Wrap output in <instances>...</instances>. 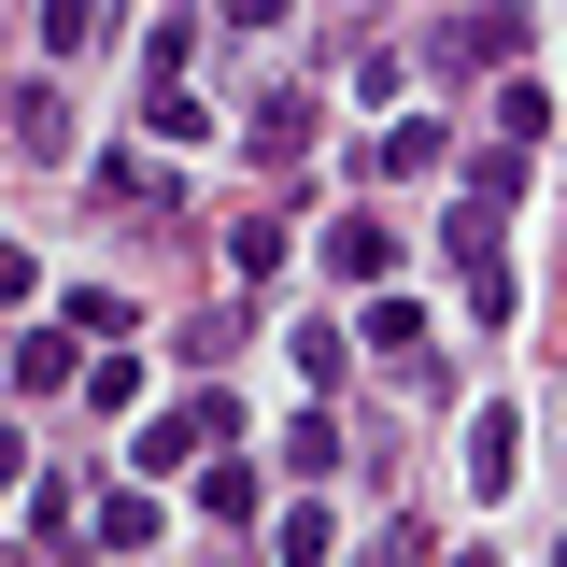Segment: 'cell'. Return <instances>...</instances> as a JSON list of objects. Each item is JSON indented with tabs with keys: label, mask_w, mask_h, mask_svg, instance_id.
<instances>
[{
	"label": "cell",
	"mask_w": 567,
	"mask_h": 567,
	"mask_svg": "<svg viewBox=\"0 0 567 567\" xmlns=\"http://www.w3.org/2000/svg\"><path fill=\"white\" fill-rule=\"evenodd\" d=\"M213 440H241V398H213V383H199L185 412H156V425L128 440V468H142V483H171V468H199Z\"/></svg>",
	"instance_id": "cell-1"
},
{
	"label": "cell",
	"mask_w": 567,
	"mask_h": 567,
	"mask_svg": "<svg viewBox=\"0 0 567 567\" xmlns=\"http://www.w3.org/2000/svg\"><path fill=\"white\" fill-rule=\"evenodd\" d=\"M354 341L383 354V383L398 398H440V327H425V298H369V327Z\"/></svg>",
	"instance_id": "cell-2"
},
{
	"label": "cell",
	"mask_w": 567,
	"mask_h": 567,
	"mask_svg": "<svg viewBox=\"0 0 567 567\" xmlns=\"http://www.w3.org/2000/svg\"><path fill=\"white\" fill-rule=\"evenodd\" d=\"M525 43H539V14H525V0H483V14H454V29H440V58H454V71H525Z\"/></svg>",
	"instance_id": "cell-3"
},
{
	"label": "cell",
	"mask_w": 567,
	"mask_h": 567,
	"mask_svg": "<svg viewBox=\"0 0 567 567\" xmlns=\"http://www.w3.org/2000/svg\"><path fill=\"white\" fill-rule=\"evenodd\" d=\"M0 114H14V128H0V142H14V156H29V171H71V156H85V114H71L58 85H14V100H0Z\"/></svg>",
	"instance_id": "cell-4"
},
{
	"label": "cell",
	"mask_w": 567,
	"mask_h": 567,
	"mask_svg": "<svg viewBox=\"0 0 567 567\" xmlns=\"http://www.w3.org/2000/svg\"><path fill=\"white\" fill-rule=\"evenodd\" d=\"M241 114H256V156H270V171H298V156H312V100H298V85H256V100H241Z\"/></svg>",
	"instance_id": "cell-5"
},
{
	"label": "cell",
	"mask_w": 567,
	"mask_h": 567,
	"mask_svg": "<svg viewBox=\"0 0 567 567\" xmlns=\"http://www.w3.org/2000/svg\"><path fill=\"white\" fill-rule=\"evenodd\" d=\"M468 483H483V496L525 483V412H511V398H496V412H468Z\"/></svg>",
	"instance_id": "cell-6"
},
{
	"label": "cell",
	"mask_w": 567,
	"mask_h": 567,
	"mask_svg": "<svg viewBox=\"0 0 567 567\" xmlns=\"http://www.w3.org/2000/svg\"><path fill=\"white\" fill-rule=\"evenodd\" d=\"M100 29H114V0H29V43H43V58H85V43H100Z\"/></svg>",
	"instance_id": "cell-7"
},
{
	"label": "cell",
	"mask_w": 567,
	"mask_h": 567,
	"mask_svg": "<svg viewBox=\"0 0 567 567\" xmlns=\"http://www.w3.org/2000/svg\"><path fill=\"white\" fill-rule=\"evenodd\" d=\"M440 156H454V142H440V114H398V128L369 142V171H383V185H425Z\"/></svg>",
	"instance_id": "cell-8"
},
{
	"label": "cell",
	"mask_w": 567,
	"mask_h": 567,
	"mask_svg": "<svg viewBox=\"0 0 567 567\" xmlns=\"http://www.w3.org/2000/svg\"><path fill=\"white\" fill-rule=\"evenodd\" d=\"M199 128H213V114L185 100V71H142V142H171V156H185Z\"/></svg>",
	"instance_id": "cell-9"
},
{
	"label": "cell",
	"mask_w": 567,
	"mask_h": 567,
	"mask_svg": "<svg viewBox=\"0 0 567 567\" xmlns=\"http://www.w3.org/2000/svg\"><path fill=\"white\" fill-rule=\"evenodd\" d=\"M327 270H341V284H383V270H398V241H383L369 213H341V227H327Z\"/></svg>",
	"instance_id": "cell-10"
},
{
	"label": "cell",
	"mask_w": 567,
	"mask_h": 567,
	"mask_svg": "<svg viewBox=\"0 0 567 567\" xmlns=\"http://www.w3.org/2000/svg\"><path fill=\"white\" fill-rule=\"evenodd\" d=\"M199 511L213 525H256V454H199Z\"/></svg>",
	"instance_id": "cell-11"
},
{
	"label": "cell",
	"mask_w": 567,
	"mask_h": 567,
	"mask_svg": "<svg viewBox=\"0 0 567 567\" xmlns=\"http://www.w3.org/2000/svg\"><path fill=\"white\" fill-rule=\"evenodd\" d=\"M327 468H341V425L298 412V425H284V483H327Z\"/></svg>",
	"instance_id": "cell-12"
},
{
	"label": "cell",
	"mask_w": 567,
	"mask_h": 567,
	"mask_svg": "<svg viewBox=\"0 0 567 567\" xmlns=\"http://www.w3.org/2000/svg\"><path fill=\"white\" fill-rule=\"evenodd\" d=\"M85 539H100V554H142V539H156V496H100Z\"/></svg>",
	"instance_id": "cell-13"
},
{
	"label": "cell",
	"mask_w": 567,
	"mask_h": 567,
	"mask_svg": "<svg viewBox=\"0 0 567 567\" xmlns=\"http://www.w3.org/2000/svg\"><path fill=\"white\" fill-rule=\"evenodd\" d=\"M483 114H496V142H539V128H554V100H539V85H525V71H511V85H496Z\"/></svg>",
	"instance_id": "cell-14"
},
{
	"label": "cell",
	"mask_w": 567,
	"mask_h": 567,
	"mask_svg": "<svg viewBox=\"0 0 567 567\" xmlns=\"http://www.w3.org/2000/svg\"><path fill=\"white\" fill-rule=\"evenodd\" d=\"M468 199H496V213L525 199V142H483V156H468Z\"/></svg>",
	"instance_id": "cell-15"
},
{
	"label": "cell",
	"mask_w": 567,
	"mask_h": 567,
	"mask_svg": "<svg viewBox=\"0 0 567 567\" xmlns=\"http://www.w3.org/2000/svg\"><path fill=\"white\" fill-rule=\"evenodd\" d=\"M227 270H241V284H270V270H284V213H256V227H227Z\"/></svg>",
	"instance_id": "cell-16"
},
{
	"label": "cell",
	"mask_w": 567,
	"mask_h": 567,
	"mask_svg": "<svg viewBox=\"0 0 567 567\" xmlns=\"http://www.w3.org/2000/svg\"><path fill=\"white\" fill-rule=\"evenodd\" d=\"M58 312H71V327H85V341H128V298H114V284H71Z\"/></svg>",
	"instance_id": "cell-17"
},
{
	"label": "cell",
	"mask_w": 567,
	"mask_h": 567,
	"mask_svg": "<svg viewBox=\"0 0 567 567\" xmlns=\"http://www.w3.org/2000/svg\"><path fill=\"white\" fill-rule=\"evenodd\" d=\"M142 71H199V14H156L142 29Z\"/></svg>",
	"instance_id": "cell-18"
},
{
	"label": "cell",
	"mask_w": 567,
	"mask_h": 567,
	"mask_svg": "<svg viewBox=\"0 0 567 567\" xmlns=\"http://www.w3.org/2000/svg\"><path fill=\"white\" fill-rule=\"evenodd\" d=\"M71 383V341H14V398H58Z\"/></svg>",
	"instance_id": "cell-19"
},
{
	"label": "cell",
	"mask_w": 567,
	"mask_h": 567,
	"mask_svg": "<svg viewBox=\"0 0 567 567\" xmlns=\"http://www.w3.org/2000/svg\"><path fill=\"white\" fill-rule=\"evenodd\" d=\"M29 284H43V256H29V241H0V312H14Z\"/></svg>",
	"instance_id": "cell-20"
},
{
	"label": "cell",
	"mask_w": 567,
	"mask_h": 567,
	"mask_svg": "<svg viewBox=\"0 0 567 567\" xmlns=\"http://www.w3.org/2000/svg\"><path fill=\"white\" fill-rule=\"evenodd\" d=\"M14 483H29V440H14V425H0V496H14Z\"/></svg>",
	"instance_id": "cell-21"
}]
</instances>
